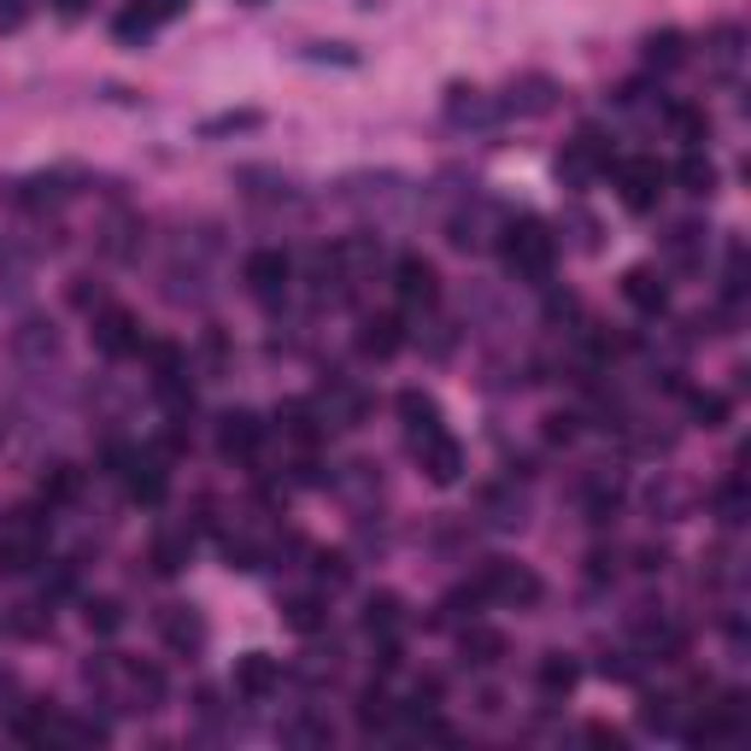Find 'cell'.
I'll use <instances>...</instances> for the list:
<instances>
[{
	"label": "cell",
	"mask_w": 751,
	"mask_h": 751,
	"mask_svg": "<svg viewBox=\"0 0 751 751\" xmlns=\"http://www.w3.org/2000/svg\"><path fill=\"white\" fill-rule=\"evenodd\" d=\"M623 300L635 305L640 317H663L670 312V282H663V270L635 265V270H623Z\"/></svg>",
	"instance_id": "obj_12"
},
{
	"label": "cell",
	"mask_w": 751,
	"mask_h": 751,
	"mask_svg": "<svg viewBox=\"0 0 751 751\" xmlns=\"http://www.w3.org/2000/svg\"><path fill=\"white\" fill-rule=\"evenodd\" d=\"M475 593H482L487 605H517V610H528V605H540V575L528 570V563H511V558H487L482 563V575H475Z\"/></svg>",
	"instance_id": "obj_3"
},
{
	"label": "cell",
	"mask_w": 751,
	"mask_h": 751,
	"mask_svg": "<svg viewBox=\"0 0 751 751\" xmlns=\"http://www.w3.org/2000/svg\"><path fill=\"white\" fill-rule=\"evenodd\" d=\"M242 282H247V294L253 300H282L288 294V282H294V259H288L282 247H259V253H247V265H242Z\"/></svg>",
	"instance_id": "obj_4"
},
{
	"label": "cell",
	"mask_w": 751,
	"mask_h": 751,
	"mask_svg": "<svg viewBox=\"0 0 751 751\" xmlns=\"http://www.w3.org/2000/svg\"><path fill=\"white\" fill-rule=\"evenodd\" d=\"M42 558H47V517L36 505L7 511V517H0V570L24 575V570H36Z\"/></svg>",
	"instance_id": "obj_2"
},
{
	"label": "cell",
	"mask_w": 751,
	"mask_h": 751,
	"mask_svg": "<svg viewBox=\"0 0 751 751\" xmlns=\"http://www.w3.org/2000/svg\"><path fill=\"white\" fill-rule=\"evenodd\" d=\"M417 447V464H423V475L429 482H440V487H452L458 475H464V447L447 435V429H435V435H423V440H412Z\"/></svg>",
	"instance_id": "obj_10"
},
{
	"label": "cell",
	"mask_w": 751,
	"mask_h": 751,
	"mask_svg": "<svg viewBox=\"0 0 751 751\" xmlns=\"http://www.w3.org/2000/svg\"><path fill=\"white\" fill-rule=\"evenodd\" d=\"M282 740H294V746H323V740H329V728H323V722H288Z\"/></svg>",
	"instance_id": "obj_41"
},
{
	"label": "cell",
	"mask_w": 751,
	"mask_h": 751,
	"mask_svg": "<svg viewBox=\"0 0 751 751\" xmlns=\"http://www.w3.org/2000/svg\"><path fill=\"white\" fill-rule=\"evenodd\" d=\"M605 165H610V147H605V135H599V130H582L575 142H563V153H558V177L570 182V188L593 182Z\"/></svg>",
	"instance_id": "obj_7"
},
{
	"label": "cell",
	"mask_w": 751,
	"mask_h": 751,
	"mask_svg": "<svg viewBox=\"0 0 751 751\" xmlns=\"http://www.w3.org/2000/svg\"><path fill=\"white\" fill-rule=\"evenodd\" d=\"M458 652H464V663H500V658H505V635H493V628L470 623L464 635H458Z\"/></svg>",
	"instance_id": "obj_23"
},
{
	"label": "cell",
	"mask_w": 751,
	"mask_h": 751,
	"mask_svg": "<svg viewBox=\"0 0 751 751\" xmlns=\"http://www.w3.org/2000/svg\"><path fill=\"white\" fill-rule=\"evenodd\" d=\"M317 575H323V582H329V587H347V558H340V552L317 558Z\"/></svg>",
	"instance_id": "obj_42"
},
{
	"label": "cell",
	"mask_w": 751,
	"mask_h": 751,
	"mask_svg": "<svg viewBox=\"0 0 751 751\" xmlns=\"http://www.w3.org/2000/svg\"><path fill=\"white\" fill-rule=\"evenodd\" d=\"M347 200H352V206H375V212H400L405 206V182L400 177H352Z\"/></svg>",
	"instance_id": "obj_17"
},
{
	"label": "cell",
	"mask_w": 751,
	"mask_h": 751,
	"mask_svg": "<svg viewBox=\"0 0 751 751\" xmlns=\"http://www.w3.org/2000/svg\"><path fill=\"white\" fill-rule=\"evenodd\" d=\"M30 19V0H0V30H19Z\"/></svg>",
	"instance_id": "obj_43"
},
{
	"label": "cell",
	"mask_w": 751,
	"mask_h": 751,
	"mask_svg": "<svg viewBox=\"0 0 751 751\" xmlns=\"http://www.w3.org/2000/svg\"><path fill=\"white\" fill-rule=\"evenodd\" d=\"M740 42H746V36H740V30H733V24H722V30H716V36H710V65H716V71H722V77H740V54H746Z\"/></svg>",
	"instance_id": "obj_31"
},
{
	"label": "cell",
	"mask_w": 751,
	"mask_h": 751,
	"mask_svg": "<svg viewBox=\"0 0 751 751\" xmlns=\"http://www.w3.org/2000/svg\"><path fill=\"white\" fill-rule=\"evenodd\" d=\"M89 7H94V0H54V12H59V19H82Z\"/></svg>",
	"instance_id": "obj_45"
},
{
	"label": "cell",
	"mask_w": 751,
	"mask_h": 751,
	"mask_svg": "<svg viewBox=\"0 0 751 751\" xmlns=\"http://www.w3.org/2000/svg\"><path fill=\"white\" fill-rule=\"evenodd\" d=\"M681 59H687L681 30H658V36H646V71H675Z\"/></svg>",
	"instance_id": "obj_25"
},
{
	"label": "cell",
	"mask_w": 751,
	"mask_h": 751,
	"mask_svg": "<svg viewBox=\"0 0 751 751\" xmlns=\"http://www.w3.org/2000/svg\"><path fill=\"white\" fill-rule=\"evenodd\" d=\"M482 511H487L493 528H523L528 500H523V493H511V487H493V493H482Z\"/></svg>",
	"instance_id": "obj_24"
},
{
	"label": "cell",
	"mask_w": 751,
	"mask_h": 751,
	"mask_svg": "<svg viewBox=\"0 0 751 751\" xmlns=\"http://www.w3.org/2000/svg\"><path fill=\"white\" fill-rule=\"evenodd\" d=\"M159 628H165V640L177 646V652H194V646L206 640V628H200V617L188 605H170L165 617H159Z\"/></svg>",
	"instance_id": "obj_22"
},
{
	"label": "cell",
	"mask_w": 751,
	"mask_h": 751,
	"mask_svg": "<svg viewBox=\"0 0 751 751\" xmlns=\"http://www.w3.org/2000/svg\"><path fill=\"white\" fill-rule=\"evenodd\" d=\"M82 617H89L94 635H117V628H124V610H117L112 599H89V610H82Z\"/></svg>",
	"instance_id": "obj_39"
},
{
	"label": "cell",
	"mask_w": 751,
	"mask_h": 751,
	"mask_svg": "<svg viewBox=\"0 0 751 751\" xmlns=\"http://www.w3.org/2000/svg\"><path fill=\"white\" fill-rule=\"evenodd\" d=\"M323 417H329L335 429H358V423H365V394H352V388H329Z\"/></svg>",
	"instance_id": "obj_28"
},
{
	"label": "cell",
	"mask_w": 751,
	"mask_h": 751,
	"mask_svg": "<svg viewBox=\"0 0 751 751\" xmlns=\"http://www.w3.org/2000/svg\"><path fill=\"white\" fill-rule=\"evenodd\" d=\"M277 423H282V435L300 440V447H312V440H317V412L305 400H288L282 412H277Z\"/></svg>",
	"instance_id": "obj_32"
},
{
	"label": "cell",
	"mask_w": 751,
	"mask_h": 751,
	"mask_svg": "<svg viewBox=\"0 0 751 751\" xmlns=\"http://www.w3.org/2000/svg\"><path fill=\"white\" fill-rule=\"evenodd\" d=\"M500 229H505V217L487 206V200H470L464 212H452V224H447V242L458 253H482L487 242H500Z\"/></svg>",
	"instance_id": "obj_9"
},
{
	"label": "cell",
	"mask_w": 751,
	"mask_h": 751,
	"mask_svg": "<svg viewBox=\"0 0 751 751\" xmlns=\"http://www.w3.org/2000/svg\"><path fill=\"white\" fill-rule=\"evenodd\" d=\"M394 294L405 312H429V305L440 300V277H435V265L423 259V253H400L394 259Z\"/></svg>",
	"instance_id": "obj_6"
},
{
	"label": "cell",
	"mask_w": 751,
	"mask_h": 751,
	"mask_svg": "<svg viewBox=\"0 0 751 751\" xmlns=\"http://www.w3.org/2000/svg\"><path fill=\"white\" fill-rule=\"evenodd\" d=\"M687 412L705 423V429H722V423H728V400L722 394H687Z\"/></svg>",
	"instance_id": "obj_38"
},
{
	"label": "cell",
	"mask_w": 751,
	"mask_h": 751,
	"mask_svg": "<svg viewBox=\"0 0 751 751\" xmlns=\"http://www.w3.org/2000/svg\"><path fill=\"white\" fill-rule=\"evenodd\" d=\"M675 182L687 188V194H716V165L698 147H687V159L675 165Z\"/></svg>",
	"instance_id": "obj_26"
},
{
	"label": "cell",
	"mask_w": 751,
	"mask_h": 751,
	"mask_svg": "<svg viewBox=\"0 0 751 751\" xmlns=\"http://www.w3.org/2000/svg\"><path fill=\"white\" fill-rule=\"evenodd\" d=\"M259 440H265V423L253 412H224V417H217V452H224V458H253V452H259Z\"/></svg>",
	"instance_id": "obj_14"
},
{
	"label": "cell",
	"mask_w": 751,
	"mask_h": 751,
	"mask_svg": "<svg viewBox=\"0 0 751 751\" xmlns=\"http://www.w3.org/2000/svg\"><path fill=\"white\" fill-rule=\"evenodd\" d=\"M400 623H405L400 593H370L365 599V635L370 640H400Z\"/></svg>",
	"instance_id": "obj_20"
},
{
	"label": "cell",
	"mask_w": 751,
	"mask_h": 751,
	"mask_svg": "<svg viewBox=\"0 0 751 751\" xmlns=\"http://www.w3.org/2000/svg\"><path fill=\"white\" fill-rule=\"evenodd\" d=\"M405 347V323L388 317V312H370L365 323H358V352L365 358H394Z\"/></svg>",
	"instance_id": "obj_16"
},
{
	"label": "cell",
	"mask_w": 751,
	"mask_h": 751,
	"mask_svg": "<svg viewBox=\"0 0 751 751\" xmlns=\"http://www.w3.org/2000/svg\"><path fill=\"white\" fill-rule=\"evenodd\" d=\"M675 705H681V698H670V693H663V698H646V705H640V722L652 728V733H675Z\"/></svg>",
	"instance_id": "obj_37"
},
{
	"label": "cell",
	"mask_w": 751,
	"mask_h": 751,
	"mask_svg": "<svg viewBox=\"0 0 751 751\" xmlns=\"http://www.w3.org/2000/svg\"><path fill=\"white\" fill-rule=\"evenodd\" d=\"M394 412H400V423H405V435L412 440H423V435H435V429H447L440 423V405L423 394V388H405V394L394 400Z\"/></svg>",
	"instance_id": "obj_19"
},
{
	"label": "cell",
	"mask_w": 751,
	"mask_h": 751,
	"mask_svg": "<svg viewBox=\"0 0 751 751\" xmlns=\"http://www.w3.org/2000/svg\"><path fill=\"white\" fill-rule=\"evenodd\" d=\"M582 681V670H575V658H563V652H552V658H540V693L546 698H563Z\"/></svg>",
	"instance_id": "obj_27"
},
{
	"label": "cell",
	"mask_w": 751,
	"mask_h": 751,
	"mask_svg": "<svg viewBox=\"0 0 751 751\" xmlns=\"http://www.w3.org/2000/svg\"><path fill=\"white\" fill-rule=\"evenodd\" d=\"M447 124L452 130H487L493 117H500V100H487L482 89H464V82H458V89H447Z\"/></svg>",
	"instance_id": "obj_13"
},
{
	"label": "cell",
	"mask_w": 751,
	"mask_h": 751,
	"mask_svg": "<svg viewBox=\"0 0 751 751\" xmlns=\"http://www.w3.org/2000/svg\"><path fill=\"white\" fill-rule=\"evenodd\" d=\"M182 563H188V535H159L153 540V570L159 575H177Z\"/></svg>",
	"instance_id": "obj_34"
},
{
	"label": "cell",
	"mask_w": 751,
	"mask_h": 751,
	"mask_svg": "<svg viewBox=\"0 0 751 751\" xmlns=\"http://www.w3.org/2000/svg\"><path fill=\"white\" fill-rule=\"evenodd\" d=\"M552 107H558L552 77H523V82H511V94L500 100V112H517V117H546Z\"/></svg>",
	"instance_id": "obj_15"
},
{
	"label": "cell",
	"mask_w": 751,
	"mask_h": 751,
	"mask_svg": "<svg viewBox=\"0 0 751 751\" xmlns=\"http://www.w3.org/2000/svg\"><path fill=\"white\" fill-rule=\"evenodd\" d=\"M663 117H670L675 142H687V147H698V142L710 135V117L698 112V107H663Z\"/></svg>",
	"instance_id": "obj_33"
},
{
	"label": "cell",
	"mask_w": 751,
	"mask_h": 751,
	"mask_svg": "<svg viewBox=\"0 0 751 751\" xmlns=\"http://www.w3.org/2000/svg\"><path fill=\"white\" fill-rule=\"evenodd\" d=\"M716 517H722V523H746V482H740V475H728V482L716 487Z\"/></svg>",
	"instance_id": "obj_35"
},
{
	"label": "cell",
	"mask_w": 751,
	"mask_h": 751,
	"mask_svg": "<svg viewBox=\"0 0 751 751\" xmlns=\"http://www.w3.org/2000/svg\"><path fill=\"white\" fill-rule=\"evenodd\" d=\"M546 440H575V417H546Z\"/></svg>",
	"instance_id": "obj_44"
},
{
	"label": "cell",
	"mask_w": 751,
	"mask_h": 751,
	"mask_svg": "<svg viewBox=\"0 0 751 751\" xmlns=\"http://www.w3.org/2000/svg\"><path fill=\"white\" fill-rule=\"evenodd\" d=\"M500 259L517 282H546L558 265V235L540 217H505L500 229Z\"/></svg>",
	"instance_id": "obj_1"
},
{
	"label": "cell",
	"mask_w": 751,
	"mask_h": 751,
	"mask_svg": "<svg viewBox=\"0 0 751 751\" xmlns=\"http://www.w3.org/2000/svg\"><path fill=\"white\" fill-rule=\"evenodd\" d=\"M12 352H19L24 365H47V358H59V335H54V323L24 317L19 329H12Z\"/></svg>",
	"instance_id": "obj_18"
},
{
	"label": "cell",
	"mask_w": 751,
	"mask_h": 751,
	"mask_svg": "<svg viewBox=\"0 0 751 751\" xmlns=\"http://www.w3.org/2000/svg\"><path fill=\"white\" fill-rule=\"evenodd\" d=\"M229 130H259V112H229V117H212L200 135H229Z\"/></svg>",
	"instance_id": "obj_40"
},
{
	"label": "cell",
	"mask_w": 751,
	"mask_h": 751,
	"mask_svg": "<svg viewBox=\"0 0 751 751\" xmlns=\"http://www.w3.org/2000/svg\"><path fill=\"white\" fill-rule=\"evenodd\" d=\"M82 493V470H71V464H54L42 475V505H71Z\"/></svg>",
	"instance_id": "obj_30"
},
{
	"label": "cell",
	"mask_w": 751,
	"mask_h": 751,
	"mask_svg": "<svg viewBox=\"0 0 751 751\" xmlns=\"http://www.w3.org/2000/svg\"><path fill=\"white\" fill-rule=\"evenodd\" d=\"M358 7H375V0H358Z\"/></svg>",
	"instance_id": "obj_46"
},
{
	"label": "cell",
	"mask_w": 751,
	"mask_h": 751,
	"mask_svg": "<svg viewBox=\"0 0 751 751\" xmlns=\"http://www.w3.org/2000/svg\"><path fill=\"white\" fill-rule=\"evenodd\" d=\"M282 610H288V628H294V635H317L323 628V599H288Z\"/></svg>",
	"instance_id": "obj_36"
},
{
	"label": "cell",
	"mask_w": 751,
	"mask_h": 751,
	"mask_svg": "<svg viewBox=\"0 0 751 751\" xmlns=\"http://www.w3.org/2000/svg\"><path fill=\"white\" fill-rule=\"evenodd\" d=\"M235 693L253 698V705H265L270 693L282 687V658H270V652H247V658H235Z\"/></svg>",
	"instance_id": "obj_11"
},
{
	"label": "cell",
	"mask_w": 751,
	"mask_h": 751,
	"mask_svg": "<svg viewBox=\"0 0 751 751\" xmlns=\"http://www.w3.org/2000/svg\"><path fill=\"white\" fill-rule=\"evenodd\" d=\"M670 259H675L681 270H698V265H705V229H698V224H675Z\"/></svg>",
	"instance_id": "obj_29"
},
{
	"label": "cell",
	"mask_w": 751,
	"mask_h": 751,
	"mask_svg": "<svg viewBox=\"0 0 751 751\" xmlns=\"http://www.w3.org/2000/svg\"><path fill=\"white\" fill-rule=\"evenodd\" d=\"M124 482H130V500H142V505H159V500H165V470H159V458H130V464H124Z\"/></svg>",
	"instance_id": "obj_21"
},
{
	"label": "cell",
	"mask_w": 751,
	"mask_h": 751,
	"mask_svg": "<svg viewBox=\"0 0 751 751\" xmlns=\"http://www.w3.org/2000/svg\"><path fill=\"white\" fill-rule=\"evenodd\" d=\"M663 182H670V170L658 159H623L617 165V194H623L628 212H652L663 200Z\"/></svg>",
	"instance_id": "obj_5"
},
{
	"label": "cell",
	"mask_w": 751,
	"mask_h": 751,
	"mask_svg": "<svg viewBox=\"0 0 751 751\" xmlns=\"http://www.w3.org/2000/svg\"><path fill=\"white\" fill-rule=\"evenodd\" d=\"M94 347L107 358H135V352H142L147 340H142L135 312H124V305H100V312H94Z\"/></svg>",
	"instance_id": "obj_8"
}]
</instances>
